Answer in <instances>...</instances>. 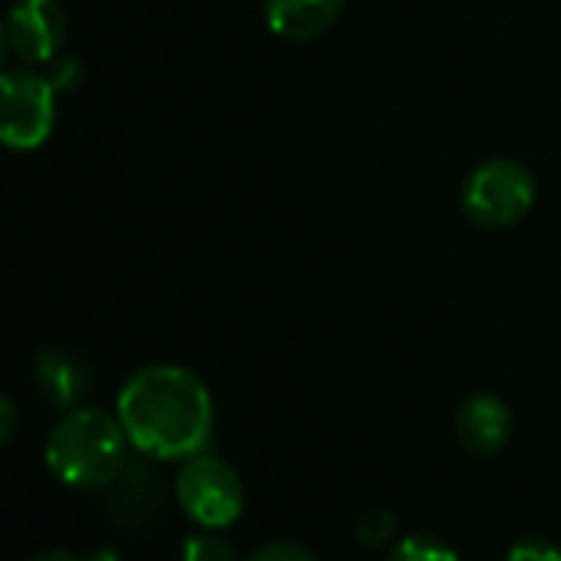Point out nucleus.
<instances>
[{
	"instance_id": "1",
	"label": "nucleus",
	"mask_w": 561,
	"mask_h": 561,
	"mask_svg": "<svg viewBox=\"0 0 561 561\" xmlns=\"http://www.w3.org/2000/svg\"><path fill=\"white\" fill-rule=\"evenodd\" d=\"M116 416L129 443L152 459H192L205 453L215 430L208 387L179 364L136 370L119 390Z\"/></svg>"
},
{
	"instance_id": "2",
	"label": "nucleus",
	"mask_w": 561,
	"mask_h": 561,
	"mask_svg": "<svg viewBox=\"0 0 561 561\" xmlns=\"http://www.w3.org/2000/svg\"><path fill=\"white\" fill-rule=\"evenodd\" d=\"M129 446L133 443L116 413L73 407L54 423L44 459L70 489H106L129 462Z\"/></svg>"
},
{
	"instance_id": "3",
	"label": "nucleus",
	"mask_w": 561,
	"mask_h": 561,
	"mask_svg": "<svg viewBox=\"0 0 561 561\" xmlns=\"http://www.w3.org/2000/svg\"><path fill=\"white\" fill-rule=\"evenodd\" d=\"M535 205V175L515 159H489L476 165L462 188L459 208L462 215L489 231L518 225Z\"/></svg>"
},
{
	"instance_id": "4",
	"label": "nucleus",
	"mask_w": 561,
	"mask_h": 561,
	"mask_svg": "<svg viewBox=\"0 0 561 561\" xmlns=\"http://www.w3.org/2000/svg\"><path fill=\"white\" fill-rule=\"evenodd\" d=\"M57 123V90L34 67L0 70V142L11 149H37Z\"/></svg>"
},
{
	"instance_id": "5",
	"label": "nucleus",
	"mask_w": 561,
	"mask_h": 561,
	"mask_svg": "<svg viewBox=\"0 0 561 561\" xmlns=\"http://www.w3.org/2000/svg\"><path fill=\"white\" fill-rule=\"evenodd\" d=\"M175 495L185 515L211 531L228 528L244 512V485L238 472L208 453L185 459L175 479Z\"/></svg>"
},
{
	"instance_id": "6",
	"label": "nucleus",
	"mask_w": 561,
	"mask_h": 561,
	"mask_svg": "<svg viewBox=\"0 0 561 561\" xmlns=\"http://www.w3.org/2000/svg\"><path fill=\"white\" fill-rule=\"evenodd\" d=\"M4 27L11 54H18L27 67H47L54 57H60L70 21L60 0H14L4 14Z\"/></svg>"
},
{
	"instance_id": "7",
	"label": "nucleus",
	"mask_w": 561,
	"mask_h": 561,
	"mask_svg": "<svg viewBox=\"0 0 561 561\" xmlns=\"http://www.w3.org/2000/svg\"><path fill=\"white\" fill-rule=\"evenodd\" d=\"M453 430L472 456H495L512 436V413L495 393H469L453 416Z\"/></svg>"
},
{
	"instance_id": "8",
	"label": "nucleus",
	"mask_w": 561,
	"mask_h": 561,
	"mask_svg": "<svg viewBox=\"0 0 561 561\" xmlns=\"http://www.w3.org/2000/svg\"><path fill=\"white\" fill-rule=\"evenodd\" d=\"M34 383H37V393L47 397L54 407L73 410L90 393L93 374L80 354H73L67 347H44L34 357Z\"/></svg>"
},
{
	"instance_id": "9",
	"label": "nucleus",
	"mask_w": 561,
	"mask_h": 561,
	"mask_svg": "<svg viewBox=\"0 0 561 561\" xmlns=\"http://www.w3.org/2000/svg\"><path fill=\"white\" fill-rule=\"evenodd\" d=\"M110 512L126 528H146L162 508V482L146 462H126L123 472L106 485Z\"/></svg>"
},
{
	"instance_id": "10",
	"label": "nucleus",
	"mask_w": 561,
	"mask_h": 561,
	"mask_svg": "<svg viewBox=\"0 0 561 561\" xmlns=\"http://www.w3.org/2000/svg\"><path fill=\"white\" fill-rule=\"evenodd\" d=\"M347 8V0H264V21L271 34L285 41H314L328 34Z\"/></svg>"
},
{
	"instance_id": "11",
	"label": "nucleus",
	"mask_w": 561,
	"mask_h": 561,
	"mask_svg": "<svg viewBox=\"0 0 561 561\" xmlns=\"http://www.w3.org/2000/svg\"><path fill=\"white\" fill-rule=\"evenodd\" d=\"M387 561H459V558L453 548H446L430 535H407L393 545Z\"/></svg>"
},
{
	"instance_id": "12",
	"label": "nucleus",
	"mask_w": 561,
	"mask_h": 561,
	"mask_svg": "<svg viewBox=\"0 0 561 561\" xmlns=\"http://www.w3.org/2000/svg\"><path fill=\"white\" fill-rule=\"evenodd\" d=\"M182 561H241V558H238V551H234L225 538H218V535L208 528V531H198V535H192V538L185 541Z\"/></svg>"
},
{
	"instance_id": "13",
	"label": "nucleus",
	"mask_w": 561,
	"mask_h": 561,
	"mask_svg": "<svg viewBox=\"0 0 561 561\" xmlns=\"http://www.w3.org/2000/svg\"><path fill=\"white\" fill-rule=\"evenodd\" d=\"M47 67H50L47 80H50V87L57 90V96H60V93H73V90H80V83L87 80V67L80 64V57H67V54H60V57H54Z\"/></svg>"
},
{
	"instance_id": "14",
	"label": "nucleus",
	"mask_w": 561,
	"mask_h": 561,
	"mask_svg": "<svg viewBox=\"0 0 561 561\" xmlns=\"http://www.w3.org/2000/svg\"><path fill=\"white\" fill-rule=\"evenodd\" d=\"M357 535H360V541L364 545H387V541H393V535H397V518L390 515V512H367L364 518H360V528H357Z\"/></svg>"
},
{
	"instance_id": "15",
	"label": "nucleus",
	"mask_w": 561,
	"mask_h": 561,
	"mask_svg": "<svg viewBox=\"0 0 561 561\" xmlns=\"http://www.w3.org/2000/svg\"><path fill=\"white\" fill-rule=\"evenodd\" d=\"M505 561H561V548L548 538H522L512 545Z\"/></svg>"
},
{
	"instance_id": "16",
	"label": "nucleus",
	"mask_w": 561,
	"mask_h": 561,
	"mask_svg": "<svg viewBox=\"0 0 561 561\" xmlns=\"http://www.w3.org/2000/svg\"><path fill=\"white\" fill-rule=\"evenodd\" d=\"M248 561H318V558L298 541H271V545L257 548Z\"/></svg>"
},
{
	"instance_id": "17",
	"label": "nucleus",
	"mask_w": 561,
	"mask_h": 561,
	"mask_svg": "<svg viewBox=\"0 0 561 561\" xmlns=\"http://www.w3.org/2000/svg\"><path fill=\"white\" fill-rule=\"evenodd\" d=\"M18 407H14V400L8 397V393H0V449H4L11 439H14V433H18Z\"/></svg>"
},
{
	"instance_id": "18",
	"label": "nucleus",
	"mask_w": 561,
	"mask_h": 561,
	"mask_svg": "<svg viewBox=\"0 0 561 561\" xmlns=\"http://www.w3.org/2000/svg\"><path fill=\"white\" fill-rule=\"evenodd\" d=\"M31 561H83V558H80V554H70V551H64V548H50V551L34 554Z\"/></svg>"
},
{
	"instance_id": "19",
	"label": "nucleus",
	"mask_w": 561,
	"mask_h": 561,
	"mask_svg": "<svg viewBox=\"0 0 561 561\" xmlns=\"http://www.w3.org/2000/svg\"><path fill=\"white\" fill-rule=\"evenodd\" d=\"M11 54V44H8V27H4V18H0V70H4V60Z\"/></svg>"
}]
</instances>
